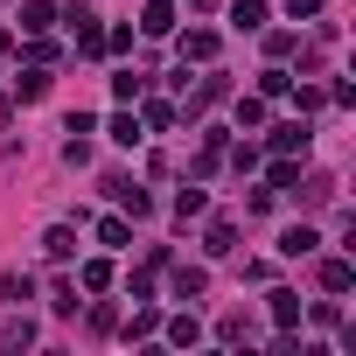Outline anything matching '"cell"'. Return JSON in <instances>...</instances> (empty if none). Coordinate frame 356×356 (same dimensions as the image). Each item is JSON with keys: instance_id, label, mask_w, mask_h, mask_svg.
Returning <instances> with one entry per match:
<instances>
[{"instance_id": "obj_1", "label": "cell", "mask_w": 356, "mask_h": 356, "mask_svg": "<svg viewBox=\"0 0 356 356\" xmlns=\"http://www.w3.org/2000/svg\"><path fill=\"white\" fill-rule=\"evenodd\" d=\"M182 56L210 63V56H217V35H210V29H189V35H182Z\"/></svg>"}, {"instance_id": "obj_2", "label": "cell", "mask_w": 356, "mask_h": 356, "mask_svg": "<svg viewBox=\"0 0 356 356\" xmlns=\"http://www.w3.org/2000/svg\"><path fill=\"white\" fill-rule=\"evenodd\" d=\"M49 22H56V8H49V0H29V8H22V29H29V35H42Z\"/></svg>"}, {"instance_id": "obj_3", "label": "cell", "mask_w": 356, "mask_h": 356, "mask_svg": "<svg viewBox=\"0 0 356 356\" xmlns=\"http://www.w3.org/2000/svg\"><path fill=\"white\" fill-rule=\"evenodd\" d=\"M307 140H314L307 126H280V133H273V147H280V154H307Z\"/></svg>"}, {"instance_id": "obj_4", "label": "cell", "mask_w": 356, "mask_h": 356, "mask_svg": "<svg viewBox=\"0 0 356 356\" xmlns=\"http://www.w3.org/2000/svg\"><path fill=\"white\" fill-rule=\"evenodd\" d=\"M314 245H321V238H314V231H307V224H300V231H286V238H280V252H286V259H307V252H314Z\"/></svg>"}, {"instance_id": "obj_5", "label": "cell", "mask_w": 356, "mask_h": 356, "mask_svg": "<svg viewBox=\"0 0 356 356\" xmlns=\"http://www.w3.org/2000/svg\"><path fill=\"white\" fill-rule=\"evenodd\" d=\"M349 280H356L349 259H328V266H321V286H328V293H349Z\"/></svg>"}, {"instance_id": "obj_6", "label": "cell", "mask_w": 356, "mask_h": 356, "mask_svg": "<svg viewBox=\"0 0 356 356\" xmlns=\"http://www.w3.org/2000/svg\"><path fill=\"white\" fill-rule=\"evenodd\" d=\"M112 140H119V147H140L147 133H140V119H133V112H119V119H112Z\"/></svg>"}, {"instance_id": "obj_7", "label": "cell", "mask_w": 356, "mask_h": 356, "mask_svg": "<svg viewBox=\"0 0 356 356\" xmlns=\"http://www.w3.org/2000/svg\"><path fill=\"white\" fill-rule=\"evenodd\" d=\"M273 321L293 328V321H300V293H273Z\"/></svg>"}, {"instance_id": "obj_8", "label": "cell", "mask_w": 356, "mask_h": 356, "mask_svg": "<svg viewBox=\"0 0 356 356\" xmlns=\"http://www.w3.org/2000/svg\"><path fill=\"white\" fill-rule=\"evenodd\" d=\"M231 22H238V29H259V22H266V0H238Z\"/></svg>"}, {"instance_id": "obj_9", "label": "cell", "mask_w": 356, "mask_h": 356, "mask_svg": "<svg viewBox=\"0 0 356 356\" xmlns=\"http://www.w3.org/2000/svg\"><path fill=\"white\" fill-rule=\"evenodd\" d=\"M203 210H210L203 189H182V196H175V217H203Z\"/></svg>"}, {"instance_id": "obj_10", "label": "cell", "mask_w": 356, "mask_h": 356, "mask_svg": "<svg viewBox=\"0 0 356 356\" xmlns=\"http://www.w3.org/2000/svg\"><path fill=\"white\" fill-rule=\"evenodd\" d=\"M29 342H35L29 321H8V328H0V349H29Z\"/></svg>"}, {"instance_id": "obj_11", "label": "cell", "mask_w": 356, "mask_h": 356, "mask_svg": "<svg viewBox=\"0 0 356 356\" xmlns=\"http://www.w3.org/2000/svg\"><path fill=\"white\" fill-rule=\"evenodd\" d=\"M140 29H147V35H168V29H175V15H168V0H154V8H147V22H140Z\"/></svg>"}, {"instance_id": "obj_12", "label": "cell", "mask_w": 356, "mask_h": 356, "mask_svg": "<svg viewBox=\"0 0 356 356\" xmlns=\"http://www.w3.org/2000/svg\"><path fill=\"white\" fill-rule=\"evenodd\" d=\"M35 286H29V273H8V280H0V300H29Z\"/></svg>"}, {"instance_id": "obj_13", "label": "cell", "mask_w": 356, "mask_h": 356, "mask_svg": "<svg viewBox=\"0 0 356 356\" xmlns=\"http://www.w3.org/2000/svg\"><path fill=\"white\" fill-rule=\"evenodd\" d=\"M98 238H105V245H133V231H126V217H105V224H98Z\"/></svg>"}, {"instance_id": "obj_14", "label": "cell", "mask_w": 356, "mask_h": 356, "mask_svg": "<svg viewBox=\"0 0 356 356\" xmlns=\"http://www.w3.org/2000/svg\"><path fill=\"white\" fill-rule=\"evenodd\" d=\"M231 245H238V224H210V252H217V259H224V252H231Z\"/></svg>"}, {"instance_id": "obj_15", "label": "cell", "mask_w": 356, "mask_h": 356, "mask_svg": "<svg viewBox=\"0 0 356 356\" xmlns=\"http://www.w3.org/2000/svg\"><path fill=\"white\" fill-rule=\"evenodd\" d=\"M42 245H49V259H70V252H77V238H70V231H49Z\"/></svg>"}, {"instance_id": "obj_16", "label": "cell", "mask_w": 356, "mask_h": 356, "mask_svg": "<svg viewBox=\"0 0 356 356\" xmlns=\"http://www.w3.org/2000/svg\"><path fill=\"white\" fill-rule=\"evenodd\" d=\"M286 15H293V22H314V15H321V0H286Z\"/></svg>"}, {"instance_id": "obj_17", "label": "cell", "mask_w": 356, "mask_h": 356, "mask_svg": "<svg viewBox=\"0 0 356 356\" xmlns=\"http://www.w3.org/2000/svg\"><path fill=\"white\" fill-rule=\"evenodd\" d=\"M0 56H8V35H0Z\"/></svg>"}]
</instances>
